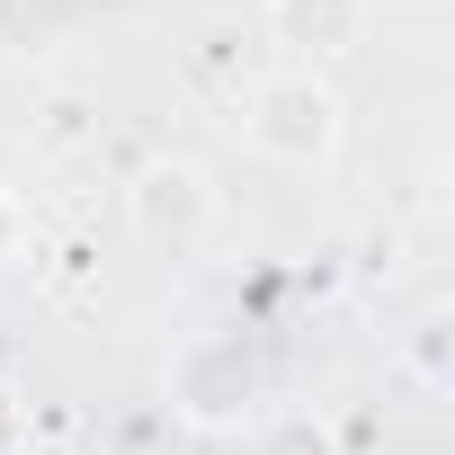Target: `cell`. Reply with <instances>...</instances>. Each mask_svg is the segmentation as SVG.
Listing matches in <instances>:
<instances>
[{
    "instance_id": "1",
    "label": "cell",
    "mask_w": 455,
    "mask_h": 455,
    "mask_svg": "<svg viewBox=\"0 0 455 455\" xmlns=\"http://www.w3.org/2000/svg\"><path fill=\"white\" fill-rule=\"evenodd\" d=\"M339 134H348V108H339V90L322 72L277 63V72H259L242 90V143L259 161H277V170H322L339 152Z\"/></svg>"
},
{
    "instance_id": "2",
    "label": "cell",
    "mask_w": 455,
    "mask_h": 455,
    "mask_svg": "<svg viewBox=\"0 0 455 455\" xmlns=\"http://www.w3.org/2000/svg\"><path fill=\"white\" fill-rule=\"evenodd\" d=\"M268 402V366L242 331H196L170 357V411L188 428H251Z\"/></svg>"
},
{
    "instance_id": "3",
    "label": "cell",
    "mask_w": 455,
    "mask_h": 455,
    "mask_svg": "<svg viewBox=\"0 0 455 455\" xmlns=\"http://www.w3.org/2000/svg\"><path fill=\"white\" fill-rule=\"evenodd\" d=\"M214 179L196 170V161H143L134 170V188H125V214H134V233L143 242H170V251H188V242H205L214 233Z\"/></svg>"
},
{
    "instance_id": "4",
    "label": "cell",
    "mask_w": 455,
    "mask_h": 455,
    "mask_svg": "<svg viewBox=\"0 0 455 455\" xmlns=\"http://www.w3.org/2000/svg\"><path fill=\"white\" fill-rule=\"evenodd\" d=\"M375 28V0H268V36L286 45L295 72H322V63H348Z\"/></svg>"
},
{
    "instance_id": "5",
    "label": "cell",
    "mask_w": 455,
    "mask_h": 455,
    "mask_svg": "<svg viewBox=\"0 0 455 455\" xmlns=\"http://www.w3.org/2000/svg\"><path fill=\"white\" fill-rule=\"evenodd\" d=\"M108 10H116V0H0V36H10V45H54V36L108 19Z\"/></svg>"
},
{
    "instance_id": "6",
    "label": "cell",
    "mask_w": 455,
    "mask_h": 455,
    "mask_svg": "<svg viewBox=\"0 0 455 455\" xmlns=\"http://www.w3.org/2000/svg\"><path fill=\"white\" fill-rule=\"evenodd\" d=\"M259 455H331V428H322L313 411H277V419L259 428Z\"/></svg>"
},
{
    "instance_id": "7",
    "label": "cell",
    "mask_w": 455,
    "mask_h": 455,
    "mask_svg": "<svg viewBox=\"0 0 455 455\" xmlns=\"http://www.w3.org/2000/svg\"><path fill=\"white\" fill-rule=\"evenodd\" d=\"M28 242H36V223H28V196H19V188H0V277H10V268L28 259Z\"/></svg>"
}]
</instances>
